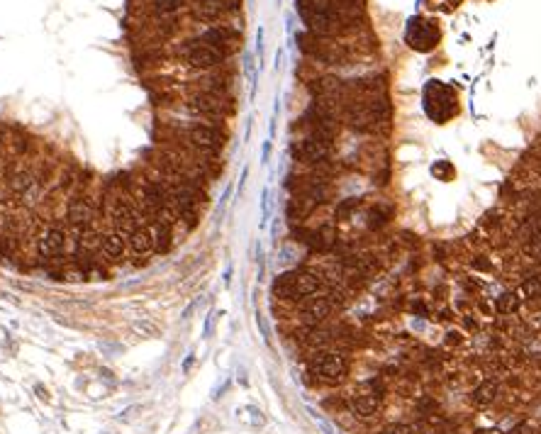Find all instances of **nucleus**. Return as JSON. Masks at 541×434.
<instances>
[{
	"label": "nucleus",
	"instance_id": "obj_2",
	"mask_svg": "<svg viewBox=\"0 0 541 434\" xmlns=\"http://www.w3.org/2000/svg\"><path fill=\"white\" fill-rule=\"evenodd\" d=\"M341 122L361 135H383L390 127V103L388 93L349 100L341 105Z\"/></svg>",
	"mask_w": 541,
	"mask_h": 434
},
{
	"label": "nucleus",
	"instance_id": "obj_13",
	"mask_svg": "<svg viewBox=\"0 0 541 434\" xmlns=\"http://www.w3.org/2000/svg\"><path fill=\"white\" fill-rule=\"evenodd\" d=\"M127 249H129V256H132L137 264H144L146 258L154 254V244H151L146 225H137V227L127 234Z\"/></svg>",
	"mask_w": 541,
	"mask_h": 434
},
{
	"label": "nucleus",
	"instance_id": "obj_18",
	"mask_svg": "<svg viewBox=\"0 0 541 434\" xmlns=\"http://www.w3.org/2000/svg\"><path fill=\"white\" fill-rule=\"evenodd\" d=\"M12 256H15V239L8 237V234H0V264L10 261Z\"/></svg>",
	"mask_w": 541,
	"mask_h": 434
},
{
	"label": "nucleus",
	"instance_id": "obj_1",
	"mask_svg": "<svg viewBox=\"0 0 541 434\" xmlns=\"http://www.w3.org/2000/svg\"><path fill=\"white\" fill-rule=\"evenodd\" d=\"M366 32L359 37H349V39H336V37H320L312 32H303L298 37L300 52L312 62L322 64V66H349L359 57H366L376 49L373 41L366 44Z\"/></svg>",
	"mask_w": 541,
	"mask_h": 434
},
{
	"label": "nucleus",
	"instance_id": "obj_9",
	"mask_svg": "<svg viewBox=\"0 0 541 434\" xmlns=\"http://www.w3.org/2000/svg\"><path fill=\"white\" fill-rule=\"evenodd\" d=\"M336 310L334 300L330 298L327 293L312 295V298L303 300L298 308V317L305 327H320L322 322H327V317Z\"/></svg>",
	"mask_w": 541,
	"mask_h": 434
},
{
	"label": "nucleus",
	"instance_id": "obj_5",
	"mask_svg": "<svg viewBox=\"0 0 541 434\" xmlns=\"http://www.w3.org/2000/svg\"><path fill=\"white\" fill-rule=\"evenodd\" d=\"M325 283L314 271H288L274 283V295L278 300H293V303H303V300L320 295Z\"/></svg>",
	"mask_w": 541,
	"mask_h": 434
},
{
	"label": "nucleus",
	"instance_id": "obj_16",
	"mask_svg": "<svg viewBox=\"0 0 541 434\" xmlns=\"http://www.w3.org/2000/svg\"><path fill=\"white\" fill-rule=\"evenodd\" d=\"M497 393H500V386L495 381H485L473 390V403L478 405V408H488L490 403H495Z\"/></svg>",
	"mask_w": 541,
	"mask_h": 434
},
{
	"label": "nucleus",
	"instance_id": "obj_4",
	"mask_svg": "<svg viewBox=\"0 0 541 434\" xmlns=\"http://www.w3.org/2000/svg\"><path fill=\"white\" fill-rule=\"evenodd\" d=\"M171 140H180L183 144L193 147L200 154L217 159L220 151L225 149V142H227V132L220 127V124H210V122H191V124H178L169 132Z\"/></svg>",
	"mask_w": 541,
	"mask_h": 434
},
{
	"label": "nucleus",
	"instance_id": "obj_11",
	"mask_svg": "<svg viewBox=\"0 0 541 434\" xmlns=\"http://www.w3.org/2000/svg\"><path fill=\"white\" fill-rule=\"evenodd\" d=\"M332 147L334 142H327V140H320V137H307L305 135L300 142L293 144V156L303 164H322V161H330V154H332Z\"/></svg>",
	"mask_w": 541,
	"mask_h": 434
},
{
	"label": "nucleus",
	"instance_id": "obj_15",
	"mask_svg": "<svg viewBox=\"0 0 541 434\" xmlns=\"http://www.w3.org/2000/svg\"><path fill=\"white\" fill-rule=\"evenodd\" d=\"M437 30V25L434 22H424V20H415L412 27H410V32H417V37H408L410 39V47L419 49V52H427V49H432L434 44L439 41V37H427V32H434Z\"/></svg>",
	"mask_w": 541,
	"mask_h": 434
},
{
	"label": "nucleus",
	"instance_id": "obj_20",
	"mask_svg": "<svg viewBox=\"0 0 541 434\" xmlns=\"http://www.w3.org/2000/svg\"><path fill=\"white\" fill-rule=\"evenodd\" d=\"M381 434H412V427H410V424L395 422V424H388Z\"/></svg>",
	"mask_w": 541,
	"mask_h": 434
},
{
	"label": "nucleus",
	"instance_id": "obj_22",
	"mask_svg": "<svg viewBox=\"0 0 541 434\" xmlns=\"http://www.w3.org/2000/svg\"><path fill=\"white\" fill-rule=\"evenodd\" d=\"M193 3H202V0H191V6H193Z\"/></svg>",
	"mask_w": 541,
	"mask_h": 434
},
{
	"label": "nucleus",
	"instance_id": "obj_21",
	"mask_svg": "<svg viewBox=\"0 0 541 434\" xmlns=\"http://www.w3.org/2000/svg\"><path fill=\"white\" fill-rule=\"evenodd\" d=\"M510 434H529V429H526V427H517V429H512Z\"/></svg>",
	"mask_w": 541,
	"mask_h": 434
},
{
	"label": "nucleus",
	"instance_id": "obj_6",
	"mask_svg": "<svg viewBox=\"0 0 541 434\" xmlns=\"http://www.w3.org/2000/svg\"><path fill=\"white\" fill-rule=\"evenodd\" d=\"M307 376L322 386H336L349 376V357L334 349H320L307 361Z\"/></svg>",
	"mask_w": 541,
	"mask_h": 434
},
{
	"label": "nucleus",
	"instance_id": "obj_10",
	"mask_svg": "<svg viewBox=\"0 0 541 434\" xmlns=\"http://www.w3.org/2000/svg\"><path fill=\"white\" fill-rule=\"evenodd\" d=\"M298 10H322L346 17H366V0H298Z\"/></svg>",
	"mask_w": 541,
	"mask_h": 434
},
{
	"label": "nucleus",
	"instance_id": "obj_3",
	"mask_svg": "<svg viewBox=\"0 0 541 434\" xmlns=\"http://www.w3.org/2000/svg\"><path fill=\"white\" fill-rule=\"evenodd\" d=\"M171 54H173L183 66H188L196 73L217 71V68H225V64H227V57H225V54L217 52L215 47H210L205 41H200L196 35H186L180 41H175L173 47H171Z\"/></svg>",
	"mask_w": 541,
	"mask_h": 434
},
{
	"label": "nucleus",
	"instance_id": "obj_8",
	"mask_svg": "<svg viewBox=\"0 0 541 434\" xmlns=\"http://www.w3.org/2000/svg\"><path fill=\"white\" fill-rule=\"evenodd\" d=\"M191 35H196L200 41L215 47L227 59L242 47V32H239L237 25H205L202 30L191 32Z\"/></svg>",
	"mask_w": 541,
	"mask_h": 434
},
{
	"label": "nucleus",
	"instance_id": "obj_17",
	"mask_svg": "<svg viewBox=\"0 0 541 434\" xmlns=\"http://www.w3.org/2000/svg\"><path fill=\"white\" fill-rule=\"evenodd\" d=\"M495 308H497L502 315H510V312H517V308H520V298H517L515 293H505L495 300Z\"/></svg>",
	"mask_w": 541,
	"mask_h": 434
},
{
	"label": "nucleus",
	"instance_id": "obj_12",
	"mask_svg": "<svg viewBox=\"0 0 541 434\" xmlns=\"http://www.w3.org/2000/svg\"><path fill=\"white\" fill-rule=\"evenodd\" d=\"M100 256L105 258V264L108 266H117V264H124V258L129 256V249H127V237L117 229L108 227L100 232Z\"/></svg>",
	"mask_w": 541,
	"mask_h": 434
},
{
	"label": "nucleus",
	"instance_id": "obj_14",
	"mask_svg": "<svg viewBox=\"0 0 541 434\" xmlns=\"http://www.w3.org/2000/svg\"><path fill=\"white\" fill-rule=\"evenodd\" d=\"M146 229H149L151 244H154V254H169L175 244V227L161 223V220H149L146 223Z\"/></svg>",
	"mask_w": 541,
	"mask_h": 434
},
{
	"label": "nucleus",
	"instance_id": "obj_7",
	"mask_svg": "<svg viewBox=\"0 0 541 434\" xmlns=\"http://www.w3.org/2000/svg\"><path fill=\"white\" fill-rule=\"evenodd\" d=\"M383 400H386V383L381 378H371V381L361 383L356 388L346 400V405L356 417H373V415L381 413Z\"/></svg>",
	"mask_w": 541,
	"mask_h": 434
},
{
	"label": "nucleus",
	"instance_id": "obj_19",
	"mask_svg": "<svg viewBox=\"0 0 541 434\" xmlns=\"http://www.w3.org/2000/svg\"><path fill=\"white\" fill-rule=\"evenodd\" d=\"M524 298H539L541 295V276H534V279H526L524 285L520 290Z\"/></svg>",
	"mask_w": 541,
	"mask_h": 434
}]
</instances>
